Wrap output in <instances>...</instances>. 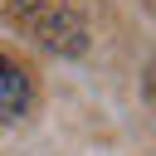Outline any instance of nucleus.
Listing matches in <instances>:
<instances>
[{"mask_svg": "<svg viewBox=\"0 0 156 156\" xmlns=\"http://www.w3.org/2000/svg\"><path fill=\"white\" fill-rule=\"evenodd\" d=\"M10 20H20L44 49L54 54H83L88 49V34H83V20L63 5H49V0H24L10 10Z\"/></svg>", "mask_w": 156, "mask_h": 156, "instance_id": "nucleus-1", "label": "nucleus"}, {"mask_svg": "<svg viewBox=\"0 0 156 156\" xmlns=\"http://www.w3.org/2000/svg\"><path fill=\"white\" fill-rule=\"evenodd\" d=\"M24 107H29V78L10 54H0V122L24 117Z\"/></svg>", "mask_w": 156, "mask_h": 156, "instance_id": "nucleus-2", "label": "nucleus"}]
</instances>
